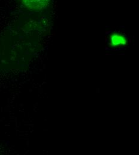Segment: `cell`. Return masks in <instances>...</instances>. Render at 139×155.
<instances>
[{
    "label": "cell",
    "instance_id": "obj_2",
    "mask_svg": "<svg viewBox=\"0 0 139 155\" xmlns=\"http://www.w3.org/2000/svg\"><path fill=\"white\" fill-rule=\"evenodd\" d=\"M127 43V39L119 34H114L110 38V44L112 47H116L122 46Z\"/></svg>",
    "mask_w": 139,
    "mask_h": 155
},
{
    "label": "cell",
    "instance_id": "obj_1",
    "mask_svg": "<svg viewBox=\"0 0 139 155\" xmlns=\"http://www.w3.org/2000/svg\"><path fill=\"white\" fill-rule=\"evenodd\" d=\"M50 0H22L23 5L28 9L39 11L45 8Z\"/></svg>",
    "mask_w": 139,
    "mask_h": 155
}]
</instances>
